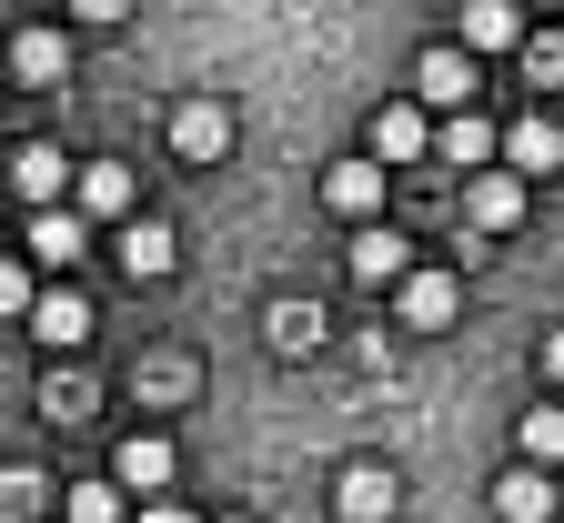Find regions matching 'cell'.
<instances>
[{
    "label": "cell",
    "mask_w": 564,
    "mask_h": 523,
    "mask_svg": "<svg viewBox=\"0 0 564 523\" xmlns=\"http://www.w3.org/2000/svg\"><path fill=\"white\" fill-rule=\"evenodd\" d=\"M172 262H182L172 221H141V211H131V221H121V272H131V282H162Z\"/></svg>",
    "instance_id": "16"
},
{
    "label": "cell",
    "mask_w": 564,
    "mask_h": 523,
    "mask_svg": "<svg viewBox=\"0 0 564 523\" xmlns=\"http://www.w3.org/2000/svg\"><path fill=\"white\" fill-rule=\"evenodd\" d=\"M172 473H182V454L162 433H121V454H111V483L121 493H172Z\"/></svg>",
    "instance_id": "10"
},
{
    "label": "cell",
    "mask_w": 564,
    "mask_h": 523,
    "mask_svg": "<svg viewBox=\"0 0 564 523\" xmlns=\"http://www.w3.org/2000/svg\"><path fill=\"white\" fill-rule=\"evenodd\" d=\"M524 41V0H464V51H514Z\"/></svg>",
    "instance_id": "18"
},
{
    "label": "cell",
    "mask_w": 564,
    "mask_h": 523,
    "mask_svg": "<svg viewBox=\"0 0 564 523\" xmlns=\"http://www.w3.org/2000/svg\"><path fill=\"white\" fill-rule=\"evenodd\" d=\"M464 211H474V232H514V221H524V172H474L464 182Z\"/></svg>",
    "instance_id": "12"
},
{
    "label": "cell",
    "mask_w": 564,
    "mask_h": 523,
    "mask_svg": "<svg viewBox=\"0 0 564 523\" xmlns=\"http://www.w3.org/2000/svg\"><path fill=\"white\" fill-rule=\"evenodd\" d=\"M364 152H373V162H393V172H413L423 152H434V121H423V101H383V111H373V131H364Z\"/></svg>",
    "instance_id": "5"
},
{
    "label": "cell",
    "mask_w": 564,
    "mask_h": 523,
    "mask_svg": "<svg viewBox=\"0 0 564 523\" xmlns=\"http://www.w3.org/2000/svg\"><path fill=\"white\" fill-rule=\"evenodd\" d=\"M343 272L364 282V292H393V282L413 272V242L393 232V221H364V232H352V252H343Z\"/></svg>",
    "instance_id": "6"
},
{
    "label": "cell",
    "mask_w": 564,
    "mask_h": 523,
    "mask_svg": "<svg viewBox=\"0 0 564 523\" xmlns=\"http://www.w3.org/2000/svg\"><path fill=\"white\" fill-rule=\"evenodd\" d=\"M51 352H82L91 342V303H82V292H70V282H51V292H31V313H21Z\"/></svg>",
    "instance_id": "9"
},
{
    "label": "cell",
    "mask_w": 564,
    "mask_h": 523,
    "mask_svg": "<svg viewBox=\"0 0 564 523\" xmlns=\"http://www.w3.org/2000/svg\"><path fill=\"white\" fill-rule=\"evenodd\" d=\"M564 503V483H554V464H514L505 483H494V513H505V523H544Z\"/></svg>",
    "instance_id": "15"
},
{
    "label": "cell",
    "mask_w": 564,
    "mask_h": 523,
    "mask_svg": "<svg viewBox=\"0 0 564 523\" xmlns=\"http://www.w3.org/2000/svg\"><path fill=\"white\" fill-rule=\"evenodd\" d=\"M41 513H51V473L0 464V523H41Z\"/></svg>",
    "instance_id": "21"
},
{
    "label": "cell",
    "mask_w": 564,
    "mask_h": 523,
    "mask_svg": "<svg viewBox=\"0 0 564 523\" xmlns=\"http://www.w3.org/2000/svg\"><path fill=\"white\" fill-rule=\"evenodd\" d=\"M514 61L534 70V91H554V81H564V31H524V41H514Z\"/></svg>",
    "instance_id": "24"
},
{
    "label": "cell",
    "mask_w": 564,
    "mask_h": 523,
    "mask_svg": "<svg viewBox=\"0 0 564 523\" xmlns=\"http://www.w3.org/2000/svg\"><path fill=\"white\" fill-rule=\"evenodd\" d=\"M41 413L51 423H82L91 413V383H82V372H51V383H41Z\"/></svg>",
    "instance_id": "25"
},
{
    "label": "cell",
    "mask_w": 564,
    "mask_h": 523,
    "mask_svg": "<svg viewBox=\"0 0 564 523\" xmlns=\"http://www.w3.org/2000/svg\"><path fill=\"white\" fill-rule=\"evenodd\" d=\"M393 313H403V333H444V323L464 313V282L434 272V262H413V272L393 282Z\"/></svg>",
    "instance_id": "3"
},
{
    "label": "cell",
    "mask_w": 564,
    "mask_h": 523,
    "mask_svg": "<svg viewBox=\"0 0 564 523\" xmlns=\"http://www.w3.org/2000/svg\"><path fill=\"white\" fill-rule=\"evenodd\" d=\"M524 11H554V0H524Z\"/></svg>",
    "instance_id": "30"
},
{
    "label": "cell",
    "mask_w": 564,
    "mask_h": 523,
    "mask_svg": "<svg viewBox=\"0 0 564 523\" xmlns=\"http://www.w3.org/2000/svg\"><path fill=\"white\" fill-rule=\"evenodd\" d=\"M0 91H11V70H0Z\"/></svg>",
    "instance_id": "31"
},
{
    "label": "cell",
    "mask_w": 564,
    "mask_h": 523,
    "mask_svg": "<svg viewBox=\"0 0 564 523\" xmlns=\"http://www.w3.org/2000/svg\"><path fill=\"white\" fill-rule=\"evenodd\" d=\"M494 162H505V172H564V121H544V111L505 121V141H494Z\"/></svg>",
    "instance_id": "11"
},
{
    "label": "cell",
    "mask_w": 564,
    "mask_h": 523,
    "mask_svg": "<svg viewBox=\"0 0 564 523\" xmlns=\"http://www.w3.org/2000/svg\"><path fill=\"white\" fill-rule=\"evenodd\" d=\"M494 141H505V131H494V121H474V111H454V121L434 131V152H444L454 172H484V162H494Z\"/></svg>",
    "instance_id": "20"
},
{
    "label": "cell",
    "mask_w": 564,
    "mask_h": 523,
    "mask_svg": "<svg viewBox=\"0 0 564 523\" xmlns=\"http://www.w3.org/2000/svg\"><path fill=\"white\" fill-rule=\"evenodd\" d=\"M70 211L82 221H131L141 211V172L131 162H70Z\"/></svg>",
    "instance_id": "1"
},
{
    "label": "cell",
    "mask_w": 564,
    "mask_h": 523,
    "mask_svg": "<svg viewBox=\"0 0 564 523\" xmlns=\"http://www.w3.org/2000/svg\"><path fill=\"white\" fill-rule=\"evenodd\" d=\"M413 101L423 111H474V51L464 41H434L413 61Z\"/></svg>",
    "instance_id": "4"
},
{
    "label": "cell",
    "mask_w": 564,
    "mask_h": 523,
    "mask_svg": "<svg viewBox=\"0 0 564 523\" xmlns=\"http://www.w3.org/2000/svg\"><path fill=\"white\" fill-rule=\"evenodd\" d=\"M544 383H564V323L544 333Z\"/></svg>",
    "instance_id": "29"
},
{
    "label": "cell",
    "mask_w": 564,
    "mask_h": 523,
    "mask_svg": "<svg viewBox=\"0 0 564 523\" xmlns=\"http://www.w3.org/2000/svg\"><path fill=\"white\" fill-rule=\"evenodd\" d=\"M70 21H91V31H111V21H131V0H70Z\"/></svg>",
    "instance_id": "27"
},
{
    "label": "cell",
    "mask_w": 564,
    "mask_h": 523,
    "mask_svg": "<svg viewBox=\"0 0 564 523\" xmlns=\"http://www.w3.org/2000/svg\"><path fill=\"white\" fill-rule=\"evenodd\" d=\"M61 523H131L121 483H61Z\"/></svg>",
    "instance_id": "22"
},
{
    "label": "cell",
    "mask_w": 564,
    "mask_h": 523,
    "mask_svg": "<svg viewBox=\"0 0 564 523\" xmlns=\"http://www.w3.org/2000/svg\"><path fill=\"white\" fill-rule=\"evenodd\" d=\"M0 70H11L21 91H61V81H70V41H61V31H21Z\"/></svg>",
    "instance_id": "13"
},
{
    "label": "cell",
    "mask_w": 564,
    "mask_h": 523,
    "mask_svg": "<svg viewBox=\"0 0 564 523\" xmlns=\"http://www.w3.org/2000/svg\"><path fill=\"white\" fill-rule=\"evenodd\" d=\"M11 192L41 211V201H61V192H70V162L51 152V141H21V152H11Z\"/></svg>",
    "instance_id": "17"
},
{
    "label": "cell",
    "mask_w": 564,
    "mask_h": 523,
    "mask_svg": "<svg viewBox=\"0 0 564 523\" xmlns=\"http://www.w3.org/2000/svg\"><path fill=\"white\" fill-rule=\"evenodd\" d=\"M383 182H393V172H383L373 152H352V162L323 172V201H333L343 221H383Z\"/></svg>",
    "instance_id": "7"
},
{
    "label": "cell",
    "mask_w": 564,
    "mask_h": 523,
    "mask_svg": "<svg viewBox=\"0 0 564 523\" xmlns=\"http://www.w3.org/2000/svg\"><path fill=\"white\" fill-rule=\"evenodd\" d=\"M82 252H91V221L70 211V201H41V211H31V262H41V272H70Z\"/></svg>",
    "instance_id": "8"
},
{
    "label": "cell",
    "mask_w": 564,
    "mask_h": 523,
    "mask_svg": "<svg viewBox=\"0 0 564 523\" xmlns=\"http://www.w3.org/2000/svg\"><path fill=\"white\" fill-rule=\"evenodd\" d=\"M333 513L343 523H393L403 513V473L393 464H343L333 473Z\"/></svg>",
    "instance_id": "2"
},
{
    "label": "cell",
    "mask_w": 564,
    "mask_h": 523,
    "mask_svg": "<svg viewBox=\"0 0 564 523\" xmlns=\"http://www.w3.org/2000/svg\"><path fill=\"white\" fill-rule=\"evenodd\" d=\"M172 152H182V162H223V152H232V111H223V101H182V111H172Z\"/></svg>",
    "instance_id": "14"
},
{
    "label": "cell",
    "mask_w": 564,
    "mask_h": 523,
    "mask_svg": "<svg viewBox=\"0 0 564 523\" xmlns=\"http://www.w3.org/2000/svg\"><path fill=\"white\" fill-rule=\"evenodd\" d=\"M31 292H41L31 262H0V323H21V313H31Z\"/></svg>",
    "instance_id": "26"
},
{
    "label": "cell",
    "mask_w": 564,
    "mask_h": 523,
    "mask_svg": "<svg viewBox=\"0 0 564 523\" xmlns=\"http://www.w3.org/2000/svg\"><path fill=\"white\" fill-rule=\"evenodd\" d=\"M41 523H61V513H41Z\"/></svg>",
    "instance_id": "32"
},
{
    "label": "cell",
    "mask_w": 564,
    "mask_h": 523,
    "mask_svg": "<svg viewBox=\"0 0 564 523\" xmlns=\"http://www.w3.org/2000/svg\"><path fill=\"white\" fill-rule=\"evenodd\" d=\"M262 342L272 352H323V303H293V292H282V303L262 313Z\"/></svg>",
    "instance_id": "19"
},
{
    "label": "cell",
    "mask_w": 564,
    "mask_h": 523,
    "mask_svg": "<svg viewBox=\"0 0 564 523\" xmlns=\"http://www.w3.org/2000/svg\"><path fill=\"white\" fill-rule=\"evenodd\" d=\"M131 523H192V503H172V493H141V513Z\"/></svg>",
    "instance_id": "28"
},
{
    "label": "cell",
    "mask_w": 564,
    "mask_h": 523,
    "mask_svg": "<svg viewBox=\"0 0 564 523\" xmlns=\"http://www.w3.org/2000/svg\"><path fill=\"white\" fill-rule=\"evenodd\" d=\"M514 443H524V464H564V413H554V403H534Z\"/></svg>",
    "instance_id": "23"
}]
</instances>
